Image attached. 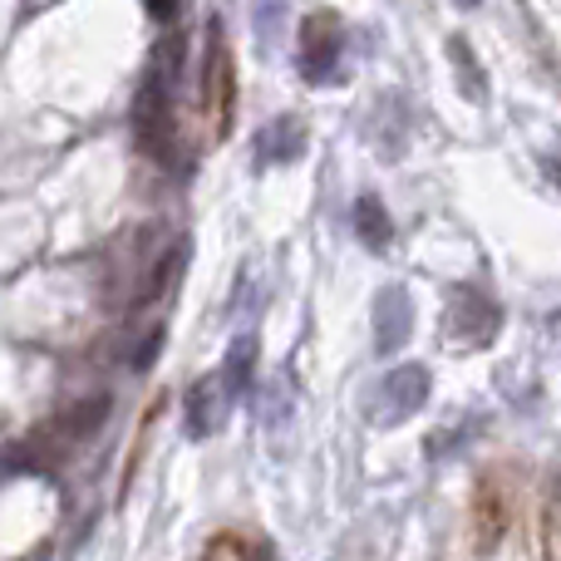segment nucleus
<instances>
[{
    "label": "nucleus",
    "mask_w": 561,
    "mask_h": 561,
    "mask_svg": "<svg viewBox=\"0 0 561 561\" xmlns=\"http://www.w3.org/2000/svg\"><path fill=\"white\" fill-rule=\"evenodd\" d=\"M203 108H207V138H227L237 118V69L227 49L222 20H207V55H203Z\"/></svg>",
    "instance_id": "f257e3e1"
},
{
    "label": "nucleus",
    "mask_w": 561,
    "mask_h": 561,
    "mask_svg": "<svg viewBox=\"0 0 561 561\" xmlns=\"http://www.w3.org/2000/svg\"><path fill=\"white\" fill-rule=\"evenodd\" d=\"M424 404H428V369L424 365H399V369H389V375L375 385L365 414H369V424L389 428V424L414 419Z\"/></svg>",
    "instance_id": "f03ea898"
},
{
    "label": "nucleus",
    "mask_w": 561,
    "mask_h": 561,
    "mask_svg": "<svg viewBox=\"0 0 561 561\" xmlns=\"http://www.w3.org/2000/svg\"><path fill=\"white\" fill-rule=\"evenodd\" d=\"M497 325H503V310L483 296V290L458 286L454 300L444 310V340L454 350H488L497 340Z\"/></svg>",
    "instance_id": "7ed1b4c3"
},
{
    "label": "nucleus",
    "mask_w": 561,
    "mask_h": 561,
    "mask_svg": "<svg viewBox=\"0 0 561 561\" xmlns=\"http://www.w3.org/2000/svg\"><path fill=\"white\" fill-rule=\"evenodd\" d=\"M340 55H345V25H340L335 10L306 15V25H300V75L310 84H335Z\"/></svg>",
    "instance_id": "20e7f679"
},
{
    "label": "nucleus",
    "mask_w": 561,
    "mask_h": 561,
    "mask_svg": "<svg viewBox=\"0 0 561 561\" xmlns=\"http://www.w3.org/2000/svg\"><path fill=\"white\" fill-rule=\"evenodd\" d=\"M232 389H227V379H222V369H213V375H203L193 389H187V419H183V428H187V438H213L217 428H222V419L232 414Z\"/></svg>",
    "instance_id": "39448f33"
},
{
    "label": "nucleus",
    "mask_w": 561,
    "mask_h": 561,
    "mask_svg": "<svg viewBox=\"0 0 561 561\" xmlns=\"http://www.w3.org/2000/svg\"><path fill=\"white\" fill-rule=\"evenodd\" d=\"M409 335H414V300L404 286H385L375 296V350L389 355V350L409 345Z\"/></svg>",
    "instance_id": "423d86ee"
},
{
    "label": "nucleus",
    "mask_w": 561,
    "mask_h": 561,
    "mask_svg": "<svg viewBox=\"0 0 561 561\" xmlns=\"http://www.w3.org/2000/svg\"><path fill=\"white\" fill-rule=\"evenodd\" d=\"M300 148H306V124L290 114L272 118V124L256 134V158H262V163H290V158H300Z\"/></svg>",
    "instance_id": "0eeeda50"
},
{
    "label": "nucleus",
    "mask_w": 561,
    "mask_h": 561,
    "mask_svg": "<svg viewBox=\"0 0 561 561\" xmlns=\"http://www.w3.org/2000/svg\"><path fill=\"white\" fill-rule=\"evenodd\" d=\"M503 527H507V497L497 493V483L488 478L483 488H478V497H473V537H478V547H493L497 537H503Z\"/></svg>",
    "instance_id": "6e6552de"
},
{
    "label": "nucleus",
    "mask_w": 561,
    "mask_h": 561,
    "mask_svg": "<svg viewBox=\"0 0 561 561\" xmlns=\"http://www.w3.org/2000/svg\"><path fill=\"white\" fill-rule=\"evenodd\" d=\"M350 222H355V237L369 247V252H385V247L394 242V227H389L385 203H379V197H369V193L355 203V213H350Z\"/></svg>",
    "instance_id": "1a4fd4ad"
},
{
    "label": "nucleus",
    "mask_w": 561,
    "mask_h": 561,
    "mask_svg": "<svg viewBox=\"0 0 561 561\" xmlns=\"http://www.w3.org/2000/svg\"><path fill=\"white\" fill-rule=\"evenodd\" d=\"M448 55H454V69H458V89H463L473 104H488V75H483V65H478L473 45H468L463 35H454L448 39Z\"/></svg>",
    "instance_id": "9d476101"
},
{
    "label": "nucleus",
    "mask_w": 561,
    "mask_h": 561,
    "mask_svg": "<svg viewBox=\"0 0 561 561\" xmlns=\"http://www.w3.org/2000/svg\"><path fill=\"white\" fill-rule=\"evenodd\" d=\"M252 369H256V335H237L222 359V379L232 389V399H242L252 389Z\"/></svg>",
    "instance_id": "9b49d317"
},
{
    "label": "nucleus",
    "mask_w": 561,
    "mask_h": 561,
    "mask_svg": "<svg viewBox=\"0 0 561 561\" xmlns=\"http://www.w3.org/2000/svg\"><path fill=\"white\" fill-rule=\"evenodd\" d=\"M104 414H108V399L99 394V399H89V404H75L65 414V434H75V438H89L99 424H104Z\"/></svg>",
    "instance_id": "f8f14e48"
},
{
    "label": "nucleus",
    "mask_w": 561,
    "mask_h": 561,
    "mask_svg": "<svg viewBox=\"0 0 561 561\" xmlns=\"http://www.w3.org/2000/svg\"><path fill=\"white\" fill-rule=\"evenodd\" d=\"M542 561H561V493L542 503Z\"/></svg>",
    "instance_id": "ddd939ff"
},
{
    "label": "nucleus",
    "mask_w": 561,
    "mask_h": 561,
    "mask_svg": "<svg viewBox=\"0 0 561 561\" xmlns=\"http://www.w3.org/2000/svg\"><path fill=\"white\" fill-rule=\"evenodd\" d=\"M197 561H242V547H237L232 537H217V542L207 547V552L197 557Z\"/></svg>",
    "instance_id": "4468645a"
},
{
    "label": "nucleus",
    "mask_w": 561,
    "mask_h": 561,
    "mask_svg": "<svg viewBox=\"0 0 561 561\" xmlns=\"http://www.w3.org/2000/svg\"><path fill=\"white\" fill-rule=\"evenodd\" d=\"M158 350H163V330H153V335H148V345L138 350V359H134V365H138V369H148V365H153V359H158Z\"/></svg>",
    "instance_id": "2eb2a0df"
},
{
    "label": "nucleus",
    "mask_w": 561,
    "mask_h": 561,
    "mask_svg": "<svg viewBox=\"0 0 561 561\" xmlns=\"http://www.w3.org/2000/svg\"><path fill=\"white\" fill-rule=\"evenodd\" d=\"M144 5L153 10L158 25H173V20H178V0H144Z\"/></svg>",
    "instance_id": "dca6fc26"
},
{
    "label": "nucleus",
    "mask_w": 561,
    "mask_h": 561,
    "mask_svg": "<svg viewBox=\"0 0 561 561\" xmlns=\"http://www.w3.org/2000/svg\"><path fill=\"white\" fill-rule=\"evenodd\" d=\"M547 178H557V187H561V158H552V163H547Z\"/></svg>",
    "instance_id": "f3484780"
},
{
    "label": "nucleus",
    "mask_w": 561,
    "mask_h": 561,
    "mask_svg": "<svg viewBox=\"0 0 561 561\" xmlns=\"http://www.w3.org/2000/svg\"><path fill=\"white\" fill-rule=\"evenodd\" d=\"M454 5H463V10H473V5H478V0H454Z\"/></svg>",
    "instance_id": "a211bd4d"
}]
</instances>
